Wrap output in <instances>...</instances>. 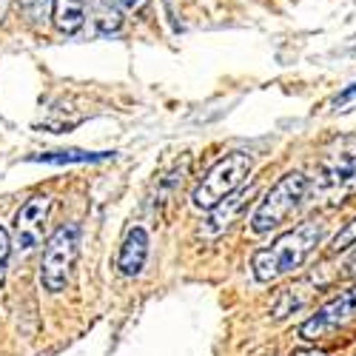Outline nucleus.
I'll return each instance as SVG.
<instances>
[{
    "mask_svg": "<svg viewBox=\"0 0 356 356\" xmlns=\"http://www.w3.org/2000/svg\"><path fill=\"white\" fill-rule=\"evenodd\" d=\"M111 157L108 152H100V154H92V152H54V154H40L35 160L40 163H92V160H106Z\"/></svg>",
    "mask_w": 356,
    "mask_h": 356,
    "instance_id": "11",
    "label": "nucleus"
},
{
    "mask_svg": "<svg viewBox=\"0 0 356 356\" xmlns=\"http://www.w3.org/2000/svg\"><path fill=\"white\" fill-rule=\"evenodd\" d=\"M248 194H251V191H240V194H231V197L225 200V205L220 202L217 209H211V217H209V222H205V234H220L222 228H228V222L234 220V214H236V211H240L243 205H245Z\"/></svg>",
    "mask_w": 356,
    "mask_h": 356,
    "instance_id": "10",
    "label": "nucleus"
},
{
    "mask_svg": "<svg viewBox=\"0 0 356 356\" xmlns=\"http://www.w3.org/2000/svg\"><path fill=\"white\" fill-rule=\"evenodd\" d=\"M49 209L51 202L49 197H32L15 217V236L20 248H35L43 243V231H46V220H49Z\"/></svg>",
    "mask_w": 356,
    "mask_h": 356,
    "instance_id": "7",
    "label": "nucleus"
},
{
    "mask_svg": "<svg viewBox=\"0 0 356 356\" xmlns=\"http://www.w3.org/2000/svg\"><path fill=\"white\" fill-rule=\"evenodd\" d=\"M305 194H308V177L300 174V171L285 174L282 180L262 197L257 211L251 214V231L254 234H268L277 225H282L302 205Z\"/></svg>",
    "mask_w": 356,
    "mask_h": 356,
    "instance_id": "3",
    "label": "nucleus"
},
{
    "mask_svg": "<svg viewBox=\"0 0 356 356\" xmlns=\"http://www.w3.org/2000/svg\"><path fill=\"white\" fill-rule=\"evenodd\" d=\"M123 9H129V12H140L143 6H145V0H117Z\"/></svg>",
    "mask_w": 356,
    "mask_h": 356,
    "instance_id": "16",
    "label": "nucleus"
},
{
    "mask_svg": "<svg viewBox=\"0 0 356 356\" xmlns=\"http://www.w3.org/2000/svg\"><path fill=\"white\" fill-rule=\"evenodd\" d=\"M248 174H251V157L245 152L225 154L209 174L202 177V183L191 194V202L200 211H211L248 180Z\"/></svg>",
    "mask_w": 356,
    "mask_h": 356,
    "instance_id": "4",
    "label": "nucleus"
},
{
    "mask_svg": "<svg viewBox=\"0 0 356 356\" xmlns=\"http://www.w3.org/2000/svg\"><path fill=\"white\" fill-rule=\"evenodd\" d=\"M293 356H325L322 350H296Z\"/></svg>",
    "mask_w": 356,
    "mask_h": 356,
    "instance_id": "17",
    "label": "nucleus"
},
{
    "mask_svg": "<svg viewBox=\"0 0 356 356\" xmlns=\"http://www.w3.org/2000/svg\"><path fill=\"white\" fill-rule=\"evenodd\" d=\"M353 268H356V257H353V259L348 262V274H353Z\"/></svg>",
    "mask_w": 356,
    "mask_h": 356,
    "instance_id": "19",
    "label": "nucleus"
},
{
    "mask_svg": "<svg viewBox=\"0 0 356 356\" xmlns=\"http://www.w3.org/2000/svg\"><path fill=\"white\" fill-rule=\"evenodd\" d=\"M148 259V234L143 228H131L126 234V243L117 257V268L123 277H137L143 271V265Z\"/></svg>",
    "mask_w": 356,
    "mask_h": 356,
    "instance_id": "8",
    "label": "nucleus"
},
{
    "mask_svg": "<svg viewBox=\"0 0 356 356\" xmlns=\"http://www.w3.org/2000/svg\"><path fill=\"white\" fill-rule=\"evenodd\" d=\"M6 6H9V0H0V20H3V15H6Z\"/></svg>",
    "mask_w": 356,
    "mask_h": 356,
    "instance_id": "18",
    "label": "nucleus"
},
{
    "mask_svg": "<svg viewBox=\"0 0 356 356\" xmlns=\"http://www.w3.org/2000/svg\"><path fill=\"white\" fill-rule=\"evenodd\" d=\"M77 251H80V225L66 222L51 234V240L43 248V262H40V282L46 291L57 293L66 288L72 268L77 262Z\"/></svg>",
    "mask_w": 356,
    "mask_h": 356,
    "instance_id": "5",
    "label": "nucleus"
},
{
    "mask_svg": "<svg viewBox=\"0 0 356 356\" xmlns=\"http://www.w3.org/2000/svg\"><path fill=\"white\" fill-rule=\"evenodd\" d=\"M350 245H356V217L334 236V245H331V251L337 254V251H345V248H350Z\"/></svg>",
    "mask_w": 356,
    "mask_h": 356,
    "instance_id": "14",
    "label": "nucleus"
},
{
    "mask_svg": "<svg viewBox=\"0 0 356 356\" xmlns=\"http://www.w3.org/2000/svg\"><path fill=\"white\" fill-rule=\"evenodd\" d=\"M17 3H20V12L26 15L29 23H40V20H46L49 6L54 0H17Z\"/></svg>",
    "mask_w": 356,
    "mask_h": 356,
    "instance_id": "13",
    "label": "nucleus"
},
{
    "mask_svg": "<svg viewBox=\"0 0 356 356\" xmlns=\"http://www.w3.org/2000/svg\"><path fill=\"white\" fill-rule=\"evenodd\" d=\"M9 257H12V240H9V231L0 225V285H3V277L9 268Z\"/></svg>",
    "mask_w": 356,
    "mask_h": 356,
    "instance_id": "15",
    "label": "nucleus"
},
{
    "mask_svg": "<svg viewBox=\"0 0 356 356\" xmlns=\"http://www.w3.org/2000/svg\"><path fill=\"white\" fill-rule=\"evenodd\" d=\"M322 231H325L322 222L305 220L302 225H296L293 231L282 234L271 248H262V251L254 254V259H251L254 277L259 282H274L282 274H291L293 268H300V265L311 257V251L319 245Z\"/></svg>",
    "mask_w": 356,
    "mask_h": 356,
    "instance_id": "1",
    "label": "nucleus"
},
{
    "mask_svg": "<svg viewBox=\"0 0 356 356\" xmlns=\"http://www.w3.org/2000/svg\"><path fill=\"white\" fill-rule=\"evenodd\" d=\"M319 194L331 205L345 202L356 194V140L339 137L319 160Z\"/></svg>",
    "mask_w": 356,
    "mask_h": 356,
    "instance_id": "2",
    "label": "nucleus"
},
{
    "mask_svg": "<svg viewBox=\"0 0 356 356\" xmlns=\"http://www.w3.org/2000/svg\"><path fill=\"white\" fill-rule=\"evenodd\" d=\"M95 23H97V32H100V35H111V32H117V29H120V15H117V9H111L108 3H103V0H100Z\"/></svg>",
    "mask_w": 356,
    "mask_h": 356,
    "instance_id": "12",
    "label": "nucleus"
},
{
    "mask_svg": "<svg viewBox=\"0 0 356 356\" xmlns=\"http://www.w3.org/2000/svg\"><path fill=\"white\" fill-rule=\"evenodd\" d=\"M51 20L66 35H74L86 23V0H54L51 3Z\"/></svg>",
    "mask_w": 356,
    "mask_h": 356,
    "instance_id": "9",
    "label": "nucleus"
},
{
    "mask_svg": "<svg viewBox=\"0 0 356 356\" xmlns=\"http://www.w3.org/2000/svg\"><path fill=\"white\" fill-rule=\"evenodd\" d=\"M353 319H356V285L342 291L339 296H334V300L328 305H322L308 322H302L300 337L308 339V342L325 339V337H331L334 331L350 325Z\"/></svg>",
    "mask_w": 356,
    "mask_h": 356,
    "instance_id": "6",
    "label": "nucleus"
}]
</instances>
